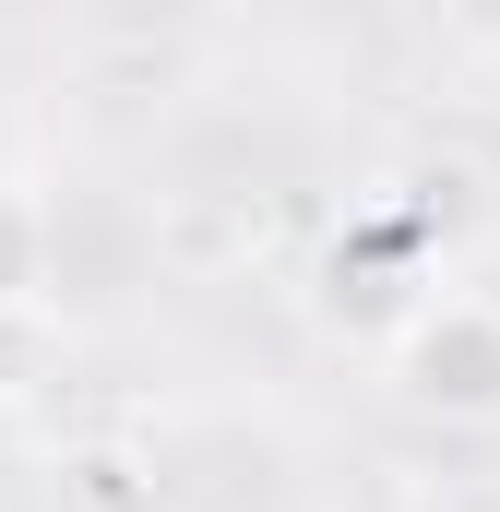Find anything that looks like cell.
Masks as SVG:
<instances>
[{
  "instance_id": "1",
  "label": "cell",
  "mask_w": 500,
  "mask_h": 512,
  "mask_svg": "<svg viewBox=\"0 0 500 512\" xmlns=\"http://www.w3.org/2000/svg\"><path fill=\"white\" fill-rule=\"evenodd\" d=\"M381 382H393L405 417L500 429V298H477V286H429V298L381 334Z\"/></svg>"
},
{
  "instance_id": "2",
  "label": "cell",
  "mask_w": 500,
  "mask_h": 512,
  "mask_svg": "<svg viewBox=\"0 0 500 512\" xmlns=\"http://www.w3.org/2000/svg\"><path fill=\"white\" fill-rule=\"evenodd\" d=\"M48 274H60V215H48L36 179L0 167V322H24V310L48 298Z\"/></svg>"
}]
</instances>
